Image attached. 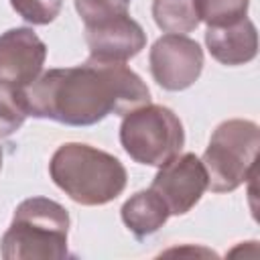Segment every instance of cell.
Segmentation results:
<instances>
[{
    "label": "cell",
    "instance_id": "6da1fadb",
    "mask_svg": "<svg viewBox=\"0 0 260 260\" xmlns=\"http://www.w3.org/2000/svg\"><path fill=\"white\" fill-rule=\"evenodd\" d=\"M22 91L28 116L79 128L150 104L146 83L126 63L95 59L75 67L49 69Z\"/></svg>",
    "mask_w": 260,
    "mask_h": 260
},
{
    "label": "cell",
    "instance_id": "7a4b0ae2",
    "mask_svg": "<svg viewBox=\"0 0 260 260\" xmlns=\"http://www.w3.org/2000/svg\"><path fill=\"white\" fill-rule=\"evenodd\" d=\"M49 175L69 199L87 207L114 201L128 183V173L114 154L83 142L61 144L51 156Z\"/></svg>",
    "mask_w": 260,
    "mask_h": 260
},
{
    "label": "cell",
    "instance_id": "3957f363",
    "mask_svg": "<svg viewBox=\"0 0 260 260\" xmlns=\"http://www.w3.org/2000/svg\"><path fill=\"white\" fill-rule=\"evenodd\" d=\"M69 213L49 197H28L14 209L10 228L0 240L4 260L67 258Z\"/></svg>",
    "mask_w": 260,
    "mask_h": 260
},
{
    "label": "cell",
    "instance_id": "277c9868",
    "mask_svg": "<svg viewBox=\"0 0 260 260\" xmlns=\"http://www.w3.org/2000/svg\"><path fill=\"white\" fill-rule=\"evenodd\" d=\"M260 148V128L252 120L232 118L221 122L201 156L207 171V189L213 193L236 191L254 177Z\"/></svg>",
    "mask_w": 260,
    "mask_h": 260
},
{
    "label": "cell",
    "instance_id": "5b68a950",
    "mask_svg": "<svg viewBox=\"0 0 260 260\" xmlns=\"http://www.w3.org/2000/svg\"><path fill=\"white\" fill-rule=\"evenodd\" d=\"M120 144L134 162L162 167L185 146L183 122L167 106H140L124 114L120 124Z\"/></svg>",
    "mask_w": 260,
    "mask_h": 260
},
{
    "label": "cell",
    "instance_id": "8992f818",
    "mask_svg": "<svg viewBox=\"0 0 260 260\" xmlns=\"http://www.w3.org/2000/svg\"><path fill=\"white\" fill-rule=\"evenodd\" d=\"M152 79L167 91L191 87L203 71V49L187 35H162L148 53Z\"/></svg>",
    "mask_w": 260,
    "mask_h": 260
},
{
    "label": "cell",
    "instance_id": "52a82bcc",
    "mask_svg": "<svg viewBox=\"0 0 260 260\" xmlns=\"http://www.w3.org/2000/svg\"><path fill=\"white\" fill-rule=\"evenodd\" d=\"M150 189L160 195L171 215H183L191 211L207 191V171L197 154L179 152L158 167Z\"/></svg>",
    "mask_w": 260,
    "mask_h": 260
},
{
    "label": "cell",
    "instance_id": "ba28073f",
    "mask_svg": "<svg viewBox=\"0 0 260 260\" xmlns=\"http://www.w3.org/2000/svg\"><path fill=\"white\" fill-rule=\"evenodd\" d=\"M47 45L32 28L16 26L0 35V81L24 89L41 73Z\"/></svg>",
    "mask_w": 260,
    "mask_h": 260
},
{
    "label": "cell",
    "instance_id": "9c48e42d",
    "mask_svg": "<svg viewBox=\"0 0 260 260\" xmlns=\"http://www.w3.org/2000/svg\"><path fill=\"white\" fill-rule=\"evenodd\" d=\"M85 41L89 59L126 63L146 47V32L130 12H122L85 26Z\"/></svg>",
    "mask_w": 260,
    "mask_h": 260
},
{
    "label": "cell",
    "instance_id": "30bf717a",
    "mask_svg": "<svg viewBox=\"0 0 260 260\" xmlns=\"http://www.w3.org/2000/svg\"><path fill=\"white\" fill-rule=\"evenodd\" d=\"M205 47L221 65H246L258 53V32L250 18H242L228 26H207Z\"/></svg>",
    "mask_w": 260,
    "mask_h": 260
},
{
    "label": "cell",
    "instance_id": "8fae6325",
    "mask_svg": "<svg viewBox=\"0 0 260 260\" xmlns=\"http://www.w3.org/2000/svg\"><path fill=\"white\" fill-rule=\"evenodd\" d=\"M124 225L132 232L136 240H144L158 232L169 219V207L152 189H144L128 197L120 209Z\"/></svg>",
    "mask_w": 260,
    "mask_h": 260
},
{
    "label": "cell",
    "instance_id": "7c38bea8",
    "mask_svg": "<svg viewBox=\"0 0 260 260\" xmlns=\"http://www.w3.org/2000/svg\"><path fill=\"white\" fill-rule=\"evenodd\" d=\"M152 18L169 35H187L201 22L195 0H152Z\"/></svg>",
    "mask_w": 260,
    "mask_h": 260
},
{
    "label": "cell",
    "instance_id": "4fadbf2b",
    "mask_svg": "<svg viewBox=\"0 0 260 260\" xmlns=\"http://www.w3.org/2000/svg\"><path fill=\"white\" fill-rule=\"evenodd\" d=\"M28 118L24 91L16 85L0 81V138L12 136Z\"/></svg>",
    "mask_w": 260,
    "mask_h": 260
},
{
    "label": "cell",
    "instance_id": "5bb4252c",
    "mask_svg": "<svg viewBox=\"0 0 260 260\" xmlns=\"http://www.w3.org/2000/svg\"><path fill=\"white\" fill-rule=\"evenodd\" d=\"M199 20L207 26H228L248 14L250 0H195Z\"/></svg>",
    "mask_w": 260,
    "mask_h": 260
},
{
    "label": "cell",
    "instance_id": "9a60e30c",
    "mask_svg": "<svg viewBox=\"0 0 260 260\" xmlns=\"http://www.w3.org/2000/svg\"><path fill=\"white\" fill-rule=\"evenodd\" d=\"M10 6L28 24L43 26L59 16L63 0H10Z\"/></svg>",
    "mask_w": 260,
    "mask_h": 260
},
{
    "label": "cell",
    "instance_id": "2e32d148",
    "mask_svg": "<svg viewBox=\"0 0 260 260\" xmlns=\"http://www.w3.org/2000/svg\"><path fill=\"white\" fill-rule=\"evenodd\" d=\"M73 2H75V10L79 18L83 20V26H89L104 18L128 12L126 0H73Z\"/></svg>",
    "mask_w": 260,
    "mask_h": 260
},
{
    "label": "cell",
    "instance_id": "e0dca14e",
    "mask_svg": "<svg viewBox=\"0 0 260 260\" xmlns=\"http://www.w3.org/2000/svg\"><path fill=\"white\" fill-rule=\"evenodd\" d=\"M0 169H2V148H0Z\"/></svg>",
    "mask_w": 260,
    "mask_h": 260
},
{
    "label": "cell",
    "instance_id": "ac0fdd59",
    "mask_svg": "<svg viewBox=\"0 0 260 260\" xmlns=\"http://www.w3.org/2000/svg\"><path fill=\"white\" fill-rule=\"evenodd\" d=\"M126 2H130V0H126Z\"/></svg>",
    "mask_w": 260,
    "mask_h": 260
}]
</instances>
